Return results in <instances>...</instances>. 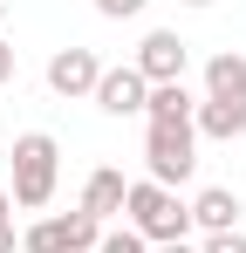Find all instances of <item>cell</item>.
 I'll return each instance as SVG.
<instances>
[{
    "label": "cell",
    "mask_w": 246,
    "mask_h": 253,
    "mask_svg": "<svg viewBox=\"0 0 246 253\" xmlns=\"http://www.w3.org/2000/svg\"><path fill=\"white\" fill-rule=\"evenodd\" d=\"M123 212H130V233H144L151 247L192 240V206H185L171 185H158V178H130V199H123Z\"/></svg>",
    "instance_id": "cell-1"
},
{
    "label": "cell",
    "mask_w": 246,
    "mask_h": 253,
    "mask_svg": "<svg viewBox=\"0 0 246 253\" xmlns=\"http://www.w3.org/2000/svg\"><path fill=\"white\" fill-rule=\"evenodd\" d=\"M55 178H62V144L48 137V130H28V137H14V206L21 212H41L55 199Z\"/></svg>",
    "instance_id": "cell-2"
},
{
    "label": "cell",
    "mask_w": 246,
    "mask_h": 253,
    "mask_svg": "<svg viewBox=\"0 0 246 253\" xmlns=\"http://www.w3.org/2000/svg\"><path fill=\"white\" fill-rule=\"evenodd\" d=\"M144 165L158 185H185L199 171V124H144Z\"/></svg>",
    "instance_id": "cell-3"
},
{
    "label": "cell",
    "mask_w": 246,
    "mask_h": 253,
    "mask_svg": "<svg viewBox=\"0 0 246 253\" xmlns=\"http://www.w3.org/2000/svg\"><path fill=\"white\" fill-rule=\"evenodd\" d=\"M96 240H103V226L76 206V212H55V219H35L21 233V253H96Z\"/></svg>",
    "instance_id": "cell-4"
},
{
    "label": "cell",
    "mask_w": 246,
    "mask_h": 253,
    "mask_svg": "<svg viewBox=\"0 0 246 253\" xmlns=\"http://www.w3.org/2000/svg\"><path fill=\"white\" fill-rule=\"evenodd\" d=\"M185 62H192V42L178 28H151L137 42V76L158 89V83H185Z\"/></svg>",
    "instance_id": "cell-5"
},
{
    "label": "cell",
    "mask_w": 246,
    "mask_h": 253,
    "mask_svg": "<svg viewBox=\"0 0 246 253\" xmlns=\"http://www.w3.org/2000/svg\"><path fill=\"white\" fill-rule=\"evenodd\" d=\"M96 83H103V62H96V48H55L48 55V89L55 96H96Z\"/></svg>",
    "instance_id": "cell-6"
},
{
    "label": "cell",
    "mask_w": 246,
    "mask_h": 253,
    "mask_svg": "<svg viewBox=\"0 0 246 253\" xmlns=\"http://www.w3.org/2000/svg\"><path fill=\"white\" fill-rule=\"evenodd\" d=\"M103 117H144V103H151V83L137 76V62H123V69H103V83L89 96Z\"/></svg>",
    "instance_id": "cell-7"
},
{
    "label": "cell",
    "mask_w": 246,
    "mask_h": 253,
    "mask_svg": "<svg viewBox=\"0 0 246 253\" xmlns=\"http://www.w3.org/2000/svg\"><path fill=\"white\" fill-rule=\"evenodd\" d=\"M123 199H130V178H123L117 165H96V171H89V185H82V212H89L96 226H110V219L123 212Z\"/></svg>",
    "instance_id": "cell-8"
},
{
    "label": "cell",
    "mask_w": 246,
    "mask_h": 253,
    "mask_svg": "<svg viewBox=\"0 0 246 253\" xmlns=\"http://www.w3.org/2000/svg\"><path fill=\"white\" fill-rule=\"evenodd\" d=\"M240 192H226V185H205L199 199H192V233H240Z\"/></svg>",
    "instance_id": "cell-9"
},
{
    "label": "cell",
    "mask_w": 246,
    "mask_h": 253,
    "mask_svg": "<svg viewBox=\"0 0 246 253\" xmlns=\"http://www.w3.org/2000/svg\"><path fill=\"white\" fill-rule=\"evenodd\" d=\"M205 103H246V55L240 48H219L205 62Z\"/></svg>",
    "instance_id": "cell-10"
},
{
    "label": "cell",
    "mask_w": 246,
    "mask_h": 253,
    "mask_svg": "<svg viewBox=\"0 0 246 253\" xmlns=\"http://www.w3.org/2000/svg\"><path fill=\"white\" fill-rule=\"evenodd\" d=\"M192 117H199V96L185 83H158L144 103V124H192Z\"/></svg>",
    "instance_id": "cell-11"
},
{
    "label": "cell",
    "mask_w": 246,
    "mask_h": 253,
    "mask_svg": "<svg viewBox=\"0 0 246 253\" xmlns=\"http://www.w3.org/2000/svg\"><path fill=\"white\" fill-rule=\"evenodd\" d=\"M199 137H212V144H233V137H246V103H205L199 96Z\"/></svg>",
    "instance_id": "cell-12"
},
{
    "label": "cell",
    "mask_w": 246,
    "mask_h": 253,
    "mask_svg": "<svg viewBox=\"0 0 246 253\" xmlns=\"http://www.w3.org/2000/svg\"><path fill=\"white\" fill-rule=\"evenodd\" d=\"M96 253H151V240H144V233H130V226H103Z\"/></svg>",
    "instance_id": "cell-13"
},
{
    "label": "cell",
    "mask_w": 246,
    "mask_h": 253,
    "mask_svg": "<svg viewBox=\"0 0 246 253\" xmlns=\"http://www.w3.org/2000/svg\"><path fill=\"white\" fill-rule=\"evenodd\" d=\"M21 247V233H14V192L0 185V253H14Z\"/></svg>",
    "instance_id": "cell-14"
},
{
    "label": "cell",
    "mask_w": 246,
    "mask_h": 253,
    "mask_svg": "<svg viewBox=\"0 0 246 253\" xmlns=\"http://www.w3.org/2000/svg\"><path fill=\"white\" fill-rule=\"evenodd\" d=\"M199 253H246V233H205Z\"/></svg>",
    "instance_id": "cell-15"
},
{
    "label": "cell",
    "mask_w": 246,
    "mask_h": 253,
    "mask_svg": "<svg viewBox=\"0 0 246 253\" xmlns=\"http://www.w3.org/2000/svg\"><path fill=\"white\" fill-rule=\"evenodd\" d=\"M144 7H151V0H96L103 21H130V14H144Z\"/></svg>",
    "instance_id": "cell-16"
},
{
    "label": "cell",
    "mask_w": 246,
    "mask_h": 253,
    "mask_svg": "<svg viewBox=\"0 0 246 253\" xmlns=\"http://www.w3.org/2000/svg\"><path fill=\"white\" fill-rule=\"evenodd\" d=\"M14 69H21V62H14V48H7V42H0V89H7V83H14Z\"/></svg>",
    "instance_id": "cell-17"
},
{
    "label": "cell",
    "mask_w": 246,
    "mask_h": 253,
    "mask_svg": "<svg viewBox=\"0 0 246 253\" xmlns=\"http://www.w3.org/2000/svg\"><path fill=\"white\" fill-rule=\"evenodd\" d=\"M151 253H199L192 240H171V247H151Z\"/></svg>",
    "instance_id": "cell-18"
},
{
    "label": "cell",
    "mask_w": 246,
    "mask_h": 253,
    "mask_svg": "<svg viewBox=\"0 0 246 253\" xmlns=\"http://www.w3.org/2000/svg\"><path fill=\"white\" fill-rule=\"evenodd\" d=\"M185 7H212V0H185Z\"/></svg>",
    "instance_id": "cell-19"
},
{
    "label": "cell",
    "mask_w": 246,
    "mask_h": 253,
    "mask_svg": "<svg viewBox=\"0 0 246 253\" xmlns=\"http://www.w3.org/2000/svg\"><path fill=\"white\" fill-rule=\"evenodd\" d=\"M0 21H7V0H0Z\"/></svg>",
    "instance_id": "cell-20"
}]
</instances>
